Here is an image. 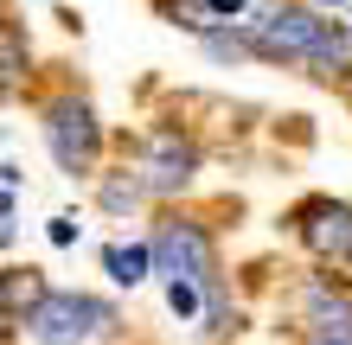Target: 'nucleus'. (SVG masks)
<instances>
[{
    "instance_id": "obj_1",
    "label": "nucleus",
    "mask_w": 352,
    "mask_h": 345,
    "mask_svg": "<svg viewBox=\"0 0 352 345\" xmlns=\"http://www.w3.org/2000/svg\"><path fill=\"white\" fill-rule=\"evenodd\" d=\"M19 326H26L38 345H96L102 333L116 326V313H109V300H90L77 288H52Z\"/></svg>"
},
{
    "instance_id": "obj_2",
    "label": "nucleus",
    "mask_w": 352,
    "mask_h": 345,
    "mask_svg": "<svg viewBox=\"0 0 352 345\" xmlns=\"http://www.w3.org/2000/svg\"><path fill=\"white\" fill-rule=\"evenodd\" d=\"M45 147H52V160H58L71 179L96 167V154H102V121H96V109L84 103V96H58V103H45Z\"/></svg>"
},
{
    "instance_id": "obj_3",
    "label": "nucleus",
    "mask_w": 352,
    "mask_h": 345,
    "mask_svg": "<svg viewBox=\"0 0 352 345\" xmlns=\"http://www.w3.org/2000/svg\"><path fill=\"white\" fill-rule=\"evenodd\" d=\"M243 26H250L256 58H288V64H307V51L320 45L327 19H314L307 7H269V13H256V19H243Z\"/></svg>"
},
{
    "instance_id": "obj_4",
    "label": "nucleus",
    "mask_w": 352,
    "mask_h": 345,
    "mask_svg": "<svg viewBox=\"0 0 352 345\" xmlns=\"http://www.w3.org/2000/svg\"><path fill=\"white\" fill-rule=\"evenodd\" d=\"M154 262L167 281H199V288H218L212 275V237L205 224H186V217H167V224L154 230Z\"/></svg>"
},
{
    "instance_id": "obj_5",
    "label": "nucleus",
    "mask_w": 352,
    "mask_h": 345,
    "mask_svg": "<svg viewBox=\"0 0 352 345\" xmlns=\"http://www.w3.org/2000/svg\"><path fill=\"white\" fill-rule=\"evenodd\" d=\"M141 179H148V192L154 198H167L179 186H192V173H199V147L186 141L179 128H154L148 141H141Z\"/></svg>"
},
{
    "instance_id": "obj_6",
    "label": "nucleus",
    "mask_w": 352,
    "mask_h": 345,
    "mask_svg": "<svg viewBox=\"0 0 352 345\" xmlns=\"http://www.w3.org/2000/svg\"><path fill=\"white\" fill-rule=\"evenodd\" d=\"M295 224L320 262H352V205L346 198H314V205L295 211Z\"/></svg>"
},
{
    "instance_id": "obj_7",
    "label": "nucleus",
    "mask_w": 352,
    "mask_h": 345,
    "mask_svg": "<svg viewBox=\"0 0 352 345\" xmlns=\"http://www.w3.org/2000/svg\"><path fill=\"white\" fill-rule=\"evenodd\" d=\"M301 313H307V333H352V294L333 281H307Z\"/></svg>"
},
{
    "instance_id": "obj_8",
    "label": "nucleus",
    "mask_w": 352,
    "mask_h": 345,
    "mask_svg": "<svg viewBox=\"0 0 352 345\" xmlns=\"http://www.w3.org/2000/svg\"><path fill=\"white\" fill-rule=\"evenodd\" d=\"M307 71H314L320 84H333V77H346V71H352V26H333V19H327L320 45L307 51Z\"/></svg>"
},
{
    "instance_id": "obj_9",
    "label": "nucleus",
    "mask_w": 352,
    "mask_h": 345,
    "mask_svg": "<svg viewBox=\"0 0 352 345\" xmlns=\"http://www.w3.org/2000/svg\"><path fill=\"white\" fill-rule=\"evenodd\" d=\"M0 294H7V326H19L38 300H45L52 288L38 281V269H7V281H0Z\"/></svg>"
},
{
    "instance_id": "obj_10",
    "label": "nucleus",
    "mask_w": 352,
    "mask_h": 345,
    "mask_svg": "<svg viewBox=\"0 0 352 345\" xmlns=\"http://www.w3.org/2000/svg\"><path fill=\"white\" fill-rule=\"evenodd\" d=\"M154 262V243H109L102 250V269H109V281H122V288H135L141 275H148Z\"/></svg>"
},
{
    "instance_id": "obj_11",
    "label": "nucleus",
    "mask_w": 352,
    "mask_h": 345,
    "mask_svg": "<svg viewBox=\"0 0 352 345\" xmlns=\"http://www.w3.org/2000/svg\"><path fill=\"white\" fill-rule=\"evenodd\" d=\"M141 198H154L141 173H109V179H102V211H116V217H122V211H135Z\"/></svg>"
},
{
    "instance_id": "obj_12",
    "label": "nucleus",
    "mask_w": 352,
    "mask_h": 345,
    "mask_svg": "<svg viewBox=\"0 0 352 345\" xmlns=\"http://www.w3.org/2000/svg\"><path fill=\"white\" fill-rule=\"evenodd\" d=\"M19 77H26V51H19V19L0 26V84L19 90Z\"/></svg>"
},
{
    "instance_id": "obj_13",
    "label": "nucleus",
    "mask_w": 352,
    "mask_h": 345,
    "mask_svg": "<svg viewBox=\"0 0 352 345\" xmlns=\"http://www.w3.org/2000/svg\"><path fill=\"white\" fill-rule=\"evenodd\" d=\"M167 307L186 320V313H192L199 307V281H167Z\"/></svg>"
},
{
    "instance_id": "obj_14",
    "label": "nucleus",
    "mask_w": 352,
    "mask_h": 345,
    "mask_svg": "<svg viewBox=\"0 0 352 345\" xmlns=\"http://www.w3.org/2000/svg\"><path fill=\"white\" fill-rule=\"evenodd\" d=\"M52 243H58V250H71V243H77V217H52Z\"/></svg>"
},
{
    "instance_id": "obj_15",
    "label": "nucleus",
    "mask_w": 352,
    "mask_h": 345,
    "mask_svg": "<svg viewBox=\"0 0 352 345\" xmlns=\"http://www.w3.org/2000/svg\"><path fill=\"white\" fill-rule=\"evenodd\" d=\"M307 345H352V333H307Z\"/></svg>"
},
{
    "instance_id": "obj_16",
    "label": "nucleus",
    "mask_w": 352,
    "mask_h": 345,
    "mask_svg": "<svg viewBox=\"0 0 352 345\" xmlns=\"http://www.w3.org/2000/svg\"><path fill=\"white\" fill-rule=\"evenodd\" d=\"M205 7H212V13H231V19H237V13H243V0H205Z\"/></svg>"
},
{
    "instance_id": "obj_17",
    "label": "nucleus",
    "mask_w": 352,
    "mask_h": 345,
    "mask_svg": "<svg viewBox=\"0 0 352 345\" xmlns=\"http://www.w3.org/2000/svg\"><path fill=\"white\" fill-rule=\"evenodd\" d=\"M320 7H340V0H320Z\"/></svg>"
}]
</instances>
